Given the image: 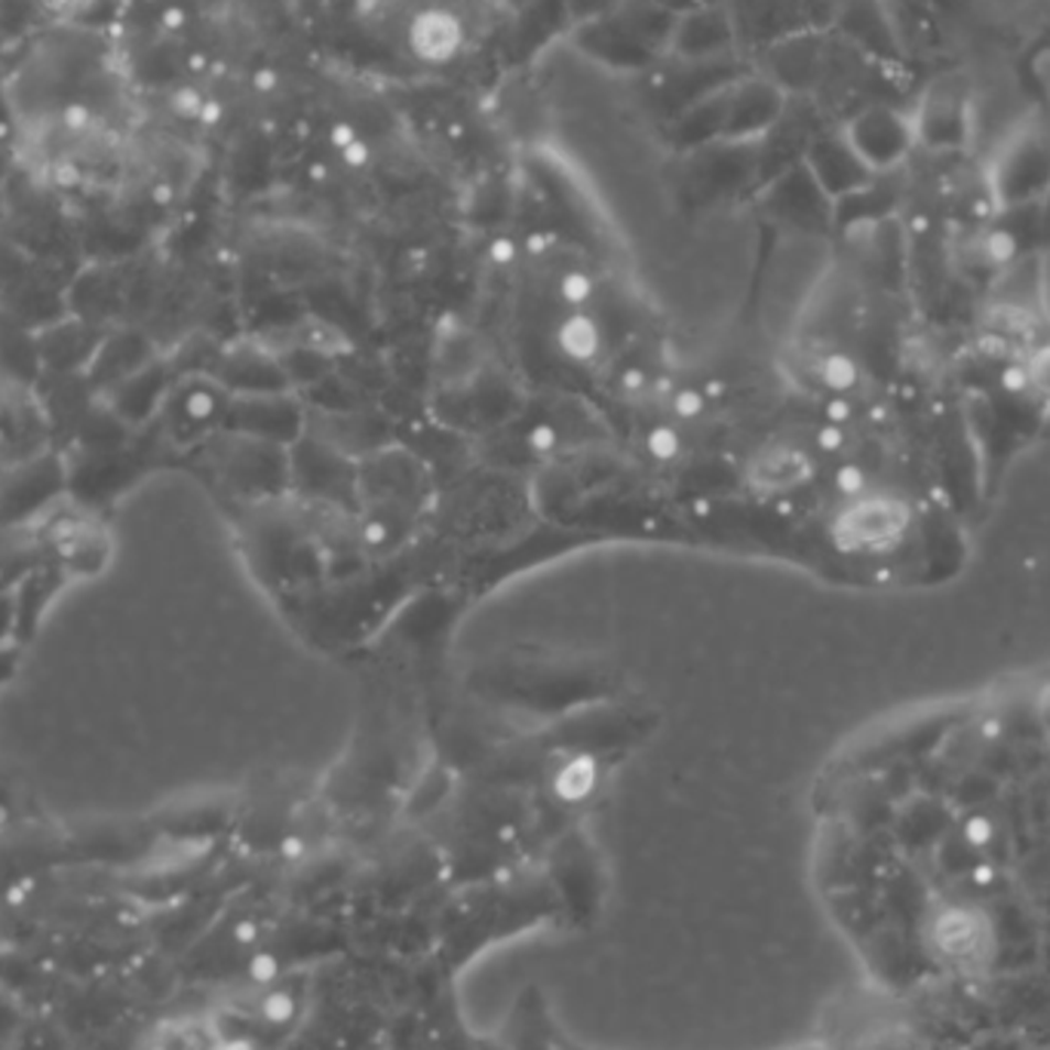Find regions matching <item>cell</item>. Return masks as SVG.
I'll list each match as a JSON object with an SVG mask.
<instances>
[{
    "label": "cell",
    "mask_w": 1050,
    "mask_h": 1050,
    "mask_svg": "<svg viewBox=\"0 0 1050 1050\" xmlns=\"http://www.w3.org/2000/svg\"><path fill=\"white\" fill-rule=\"evenodd\" d=\"M0 378L22 388H34L44 378L34 329L3 304H0Z\"/></svg>",
    "instance_id": "13"
},
{
    "label": "cell",
    "mask_w": 1050,
    "mask_h": 1050,
    "mask_svg": "<svg viewBox=\"0 0 1050 1050\" xmlns=\"http://www.w3.org/2000/svg\"><path fill=\"white\" fill-rule=\"evenodd\" d=\"M916 144L934 154H955L971 144L977 130L974 96L955 77H940L921 93L916 108L909 111Z\"/></svg>",
    "instance_id": "2"
},
{
    "label": "cell",
    "mask_w": 1050,
    "mask_h": 1050,
    "mask_svg": "<svg viewBox=\"0 0 1050 1050\" xmlns=\"http://www.w3.org/2000/svg\"><path fill=\"white\" fill-rule=\"evenodd\" d=\"M562 295L572 304H584L593 295V283L584 274H569L562 280Z\"/></svg>",
    "instance_id": "25"
},
{
    "label": "cell",
    "mask_w": 1050,
    "mask_h": 1050,
    "mask_svg": "<svg viewBox=\"0 0 1050 1050\" xmlns=\"http://www.w3.org/2000/svg\"><path fill=\"white\" fill-rule=\"evenodd\" d=\"M593 787V775H591V765H569L565 771L556 780V790H560L562 799H581L584 792Z\"/></svg>",
    "instance_id": "19"
},
{
    "label": "cell",
    "mask_w": 1050,
    "mask_h": 1050,
    "mask_svg": "<svg viewBox=\"0 0 1050 1050\" xmlns=\"http://www.w3.org/2000/svg\"><path fill=\"white\" fill-rule=\"evenodd\" d=\"M58 495H68V458L37 452L0 476V529L41 513Z\"/></svg>",
    "instance_id": "4"
},
{
    "label": "cell",
    "mask_w": 1050,
    "mask_h": 1050,
    "mask_svg": "<svg viewBox=\"0 0 1050 1050\" xmlns=\"http://www.w3.org/2000/svg\"><path fill=\"white\" fill-rule=\"evenodd\" d=\"M648 448H651V455H658V458H673L679 452V436L673 427H658V431L648 436Z\"/></svg>",
    "instance_id": "23"
},
{
    "label": "cell",
    "mask_w": 1050,
    "mask_h": 1050,
    "mask_svg": "<svg viewBox=\"0 0 1050 1050\" xmlns=\"http://www.w3.org/2000/svg\"><path fill=\"white\" fill-rule=\"evenodd\" d=\"M838 31L842 37H848L854 50H860L866 56H897L900 37L885 0H845L838 13Z\"/></svg>",
    "instance_id": "11"
},
{
    "label": "cell",
    "mask_w": 1050,
    "mask_h": 1050,
    "mask_svg": "<svg viewBox=\"0 0 1050 1050\" xmlns=\"http://www.w3.org/2000/svg\"><path fill=\"white\" fill-rule=\"evenodd\" d=\"M170 390H173V369L158 357H151L142 369H136L123 381H117L115 388L105 390L99 400L127 431H136L158 415Z\"/></svg>",
    "instance_id": "7"
},
{
    "label": "cell",
    "mask_w": 1050,
    "mask_h": 1050,
    "mask_svg": "<svg viewBox=\"0 0 1050 1050\" xmlns=\"http://www.w3.org/2000/svg\"><path fill=\"white\" fill-rule=\"evenodd\" d=\"M418 29L424 31V37L418 41V46L424 53H452L458 44V31H455V19L448 15H424L418 19Z\"/></svg>",
    "instance_id": "18"
},
{
    "label": "cell",
    "mask_w": 1050,
    "mask_h": 1050,
    "mask_svg": "<svg viewBox=\"0 0 1050 1050\" xmlns=\"http://www.w3.org/2000/svg\"><path fill=\"white\" fill-rule=\"evenodd\" d=\"M737 25L728 10L722 7H691L676 15V25L670 34V50L682 62H710L732 53Z\"/></svg>",
    "instance_id": "9"
},
{
    "label": "cell",
    "mask_w": 1050,
    "mask_h": 1050,
    "mask_svg": "<svg viewBox=\"0 0 1050 1050\" xmlns=\"http://www.w3.org/2000/svg\"><path fill=\"white\" fill-rule=\"evenodd\" d=\"M139 476V461L132 448H74L68 458V495L80 504H105L117 498Z\"/></svg>",
    "instance_id": "5"
},
{
    "label": "cell",
    "mask_w": 1050,
    "mask_h": 1050,
    "mask_svg": "<svg viewBox=\"0 0 1050 1050\" xmlns=\"http://www.w3.org/2000/svg\"><path fill=\"white\" fill-rule=\"evenodd\" d=\"M15 642V599L13 591H0V646ZM22 646V642H19Z\"/></svg>",
    "instance_id": "22"
},
{
    "label": "cell",
    "mask_w": 1050,
    "mask_h": 1050,
    "mask_svg": "<svg viewBox=\"0 0 1050 1050\" xmlns=\"http://www.w3.org/2000/svg\"><path fill=\"white\" fill-rule=\"evenodd\" d=\"M58 569L65 575L77 577H96L108 569L111 562V538L89 526V522H77L72 529H65L58 538Z\"/></svg>",
    "instance_id": "15"
},
{
    "label": "cell",
    "mask_w": 1050,
    "mask_h": 1050,
    "mask_svg": "<svg viewBox=\"0 0 1050 1050\" xmlns=\"http://www.w3.org/2000/svg\"><path fill=\"white\" fill-rule=\"evenodd\" d=\"M148 1050H213V1044L206 1026L194 1020H173L154 1029Z\"/></svg>",
    "instance_id": "16"
},
{
    "label": "cell",
    "mask_w": 1050,
    "mask_h": 1050,
    "mask_svg": "<svg viewBox=\"0 0 1050 1050\" xmlns=\"http://www.w3.org/2000/svg\"><path fill=\"white\" fill-rule=\"evenodd\" d=\"M105 329L87 320L58 317L34 329L44 375H84Z\"/></svg>",
    "instance_id": "8"
},
{
    "label": "cell",
    "mask_w": 1050,
    "mask_h": 1050,
    "mask_svg": "<svg viewBox=\"0 0 1050 1050\" xmlns=\"http://www.w3.org/2000/svg\"><path fill=\"white\" fill-rule=\"evenodd\" d=\"M148 360H151V354H148L144 335L132 329L105 332L96 354H93V360L84 369V378H87L89 388L96 390V397H101L105 390L115 388L117 381H123L127 375L142 369Z\"/></svg>",
    "instance_id": "12"
},
{
    "label": "cell",
    "mask_w": 1050,
    "mask_h": 1050,
    "mask_svg": "<svg viewBox=\"0 0 1050 1050\" xmlns=\"http://www.w3.org/2000/svg\"><path fill=\"white\" fill-rule=\"evenodd\" d=\"M65 572L58 565L50 569H34L29 575H22V581L13 587L15 599V642H29L34 630L41 627L46 608L56 599V593L65 584Z\"/></svg>",
    "instance_id": "14"
},
{
    "label": "cell",
    "mask_w": 1050,
    "mask_h": 1050,
    "mask_svg": "<svg viewBox=\"0 0 1050 1050\" xmlns=\"http://www.w3.org/2000/svg\"><path fill=\"white\" fill-rule=\"evenodd\" d=\"M295 1010H299L295 998L289 993H280V989L264 995V1002H261V1017L268 1022H274V1026H286V1022L295 1017Z\"/></svg>",
    "instance_id": "20"
},
{
    "label": "cell",
    "mask_w": 1050,
    "mask_h": 1050,
    "mask_svg": "<svg viewBox=\"0 0 1050 1050\" xmlns=\"http://www.w3.org/2000/svg\"><path fill=\"white\" fill-rule=\"evenodd\" d=\"M41 3H44V10H50V13H65L74 0H41Z\"/></svg>",
    "instance_id": "29"
},
{
    "label": "cell",
    "mask_w": 1050,
    "mask_h": 1050,
    "mask_svg": "<svg viewBox=\"0 0 1050 1050\" xmlns=\"http://www.w3.org/2000/svg\"><path fill=\"white\" fill-rule=\"evenodd\" d=\"M802 163H805L811 178L821 185L823 194L833 201V206L876 178V175L864 166V160L854 154V148L845 142L842 130L814 132L811 142H808L805 154H802Z\"/></svg>",
    "instance_id": "6"
},
{
    "label": "cell",
    "mask_w": 1050,
    "mask_h": 1050,
    "mask_svg": "<svg viewBox=\"0 0 1050 1050\" xmlns=\"http://www.w3.org/2000/svg\"><path fill=\"white\" fill-rule=\"evenodd\" d=\"M838 130L873 175L900 170L919 148L912 117L894 105H866L860 111H854Z\"/></svg>",
    "instance_id": "3"
},
{
    "label": "cell",
    "mask_w": 1050,
    "mask_h": 1050,
    "mask_svg": "<svg viewBox=\"0 0 1050 1050\" xmlns=\"http://www.w3.org/2000/svg\"><path fill=\"white\" fill-rule=\"evenodd\" d=\"M599 329L596 323L587 317H569L560 329V345L569 357L575 360H591L593 354L599 350Z\"/></svg>",
    "instance_id": "17"
},
{
    "label": "cell",
    "mask_w": 1050,
    "mask_h": 1050,
    "mask_svg": "<svg viewBox=\"0 0 1050 1050\" xmlns=\"http://www.w3.org/2000/svg\"><path fill=\"white\" fill-rule=\"evenodd\" d=\"M704 409V397L701 393H694V390H685V393H679L676 397V412L682 418L697 415Z\"/></svg>",
    "instance_id": "26"
},
{
    "label": "cell",
    "mask_w": 1050,
    "mask_h": 1050,
    "mask_svg": "<svg viewBox=\"0 0 1050 1050\" xmlns=\"http://www.w3.org/2000/svg\"><path fill=\"white\" fill-rule=\"evenodd\" d=\"M553 440H556V433L550 431L548 424H538V427H534V433H532V446L538 448V452H550V446H553Z\"/></svg>",
    "instance_id": "27"
},
{
    "label": "cell",
    "mask_w": 1050,
    "mask_h": 1050,
    "mask_svg": "<svg viewBox=\"0 0 1050 1050\" xmlns=\"http://www.w3.org/2000/svg\"><path fill=\"white\" fill-rule=\"evenodd\" d=\"M1038 77H1041V84H1044V93H1048V111H1050V53L1041 58V65H1038Z\"/></svg>",
    "instance_id": "28"
},
{
    "label": "cell",
    "mask_w": 1050,
    "mask_h": 1050,
    "mask_svg": "<svg viewBox=\"0 0 1050 1050\" xmlns=\"http://www.w3.org/2000/svg\"><path fill=\"white\" fill-rule=\"evenodd\" d=\"M768 68L771 72L765 77H771L787 96L790 93H805V89L821 87L826 68H830V53H826L821 34L799 31V34L777 41L768 50Z\"/></svg>",
    "instance_id": "10"
},
{
    "label": "cell",
    "mask_w": 1050,
    "mask_h": 1050,
    "mask_svg": "<svg viewBox=\"0 0 1050 1050\" xmlns=\"http://www.w3.org/2000/svg\"><path fill=\"white\" fill-rule=\"evenodd\" d=\"M618 0H572V15H577V25H587L593 19L615 13Z\"/></svg>",
    "instance_id": "21"
},
{
    "label": "cell",
    "mask_w": 1050,
    "mask_h": 1050,
    "mask_svg": "<svg viewBox=\"0 0 1050 1050\" xmlns=\"http://www.w3.org/2000/svg\"><path fill=\"white\" fill-rule=\"evenodd\" d=\"M986 191L998 213L1038 209L1050 191V111L1014 120L986 166Z\"/></svg>",
    "instance_id": "1"
},
{
    "label": "cell",
    "mask_w": 1050,
    "mask_h": 1050,
    "mask_svg": "<svg viewBox=\"0 0 1050 1050\" xmlns=\"http://www.w3.org/2000/svg\"><path fill=\"white\" fill-rule=\"evenodd\" d=\"M19 663H22V646L19 642L0 646V689L7 682H13V676L19 673Z\"/></svg>",
    "instance_id": "24"
}]
</instances>
